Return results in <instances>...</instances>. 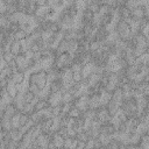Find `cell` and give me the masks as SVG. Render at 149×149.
<instances>
[{
	"mask_svg": "<svg viewBox=\"0 0 149 149\" xmlns=\"http://www.w3.org/2000/svg\"><path fill=\"white\" fill-rule=\"evenodd\" d=\"M115 31L118 35V38L122 40V41H127L132 37L133 33H132V28L129 26V23L125 20L119 19V21H116V26H115Z\"/></svg>",
	"mask_w": 149,
	"mask_h": 149,
	"instance_id": "obj_1",
	"label": "cell"
},
{
	"mask_svg": "<svg viewBox=\"0 0 149 149\" xmlns=\"http://www.w3.org/2000/svg\"><path fill=\"white\" fill-rule=\"evenodd\" d=\"M105 108H106L108 115H109L111 118H113V116L116 115V113H118V111H119V108H120V105L116 104L115 101H113L112 99H109V100L107 101V104L105 105Z\"/></svg>",
	"mask_w": 149,
	"mask_h": 149,
	"instance_id": "obj_2",
	"label": "cell"
},
{
	"mask_svg": "<svg viewBox=\"0 0 149 149\" xmlns=\"http://www.w3.org/2000/svg\"><path fill=\"white\" fill-rule=\"evenodd\" d=\"M10 81L14 84V85H20L24 81V73L21 72V71H17L15 73L12 74V78H10Z\"/></svg>",
	"mask_w": 149,
	"mask_h": 149,
	"instance_id": "obj_3",
	"label": "cell"
},
{
	"mask_svg": "<svg viewBox=\"0 0 149 149\" xmlns=\"http://www.w3.org/2000/svg\"><path fill=\"white\" fill-rule=\"evenodd\" d=\"M48 106H50V105H49V102H48L47 99H38V101L34 105V112H36V113L42 112V111H44Z\"/></svg>",
	"mask_w": 149,
	"mask_h": 149,
	"instance_id": "obj_4",
	"label": "cell"
},
{
	"mask_svg": "<svg viewBox=\"0 0 149 149\" xmlns=\"http://www.w3.org/2000/svg\"><path fill=\"white\" fill-rule=\"evenodd\" d=\"M27 35H28V33H27V31H24V30H22V29H19L17 31H15V33H14V40H15V41H17V42L24 41V40H26V37H27Z\"/></svg>",
	"mask_w": 149,
	"mask_h": 149,
	"instance_id": "obj_5",
	"label": "cell"
},
{
	"mask_svg": "<svg viewBox=\"0 0 149 149\" xmlns=\"http://www.w3.org/2000/svg\"><path fill=\"white\" fill-rule=\"evenodd\" d=\"M10 52H12L14 56H17V55L21 54V44H20V42L14 41V42L10 44Z\"/></svg>",
	"mask_w": 149,
	"mask_h": 149,
	"instance_id": "obj_6",
	"label": "cell"
},
{
	"mask_svg": "<svg viewBox=\"0 0 149 149\" xmlns=\"http://www.w3.org/2000/svg\"><path fill=\"white\" fill-rule=\"evenodd\" d=\"M80 115V111L77 107H70V109L68 111V116L72 118V119H77Z\"/></svg>",
	"mask_w": 149,
	"mask_h": 149,
	"instance_id": "obj_7",
	"label": "cell"
},
{
	"mask_svg": "<svg viewBox=\"0 0 149 149\" xmlns=\"http://www.w3.org/2000/svg\"><path fill=\"white\" fill-rule=\"evenodd\" d=\"M34 98H35V95H34L31 92H29L28 90H27L26 92H23V93H22V99H23V101H24V102H29V104H30V102H31V100H33Z\"/></svg>",
	"mask_w": 149,
	"mask_h": 149,
	"instance_id": "obj_8",
	"label": "cell"
},
{
	"mask_svg": "<svg viewBox=\"0 0 149 149\" xmlns=\"http://www.w3.org/2000/svg\"><path fill=\"white\" fill-rule=\"evenodd\" d=\"M15 58V56L9 51V52H3V55H2V61L7 64V63H9L10 61H13Z\"/></svg>",
	"mask_w": 149,
	"mask_h": 149,
	"instance_id": "obj_9",
	"label": "cell"
},
{
	"mask_svg": "<svg viewBox=\"0 0 149 149\" xmlns=\"http://www.w3.org/2000/svg\"><path fill=\"white\" fill-rule=\"evenodd\" d=\"M71 78H72V80H73L74 83H78V84H80L84 77H83V74H81L80 72H72V76H71Z\"/></svg>",
	"mask_w": 149,
	"mask_h": 149,
	"instance_id": "obj_10",
	"label": "cell"
},
{
	"mask_svg": "<svg viewBox=\"0 0 149 149\" xmlns=\"http://www.w3.org/2000/svg\"><path fill=\"white\" fill-rule=\"evenodd\" d=\"M119 141L118 140H115V139H113L112 137V140L109 141V143L106 146V148L107 149H119Z\"/></svg>",
	"mask_w": 149,
	"mask_h": 149,
	"instance_id": "obj_11",
	"label": "cell"
},
{
	"mask_svg": "<svg viewBox=\"0 0 149 149\" xmlns=\"http://www.w3.org/2000/svg\"><path fill=\"white\" fill-rule=\"evenodd\" d=\"M100 44H101V43H99V42H97V41L91 42V43H90V52L97 51V50L100 48Z\"/></svg>",
	"mask_w": 149,
	"mask_h": 149,
	"instance_id": "obj_12",
	"label": "cell"
},
{
	"mask_svg": "<svg viewBox=\"0 0 149 149\" xmlns=\"http://www.w3.org/2000/svg\"><path fill=\"white\" fill-rule=\"evenodd\" d=\"M29 49H30L33 52H37V51H40V45H38L36 42H33V43L29 45Z\"/></svg>",
	"mask_w": 149,
	"mask_h": 149,
	"instance_id": "obj_13",
	"label": "cell"
},
{
	"mask_svg": "<svg viewBox=\"0 0 149 149\" xmlns=\"http://www.w3.org/2000/svg\"><path fill=\"white\" fill-rule=\"evenodd\" d=\"M135 149H141V148H140V147H136V148H135Z\"/></svg>",
	"mask_w": 149,
	"mask_h": 149,
	"instance_id": "obj_14",
	"label": "cell"
}]
</instances>
